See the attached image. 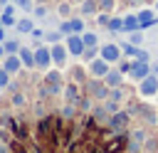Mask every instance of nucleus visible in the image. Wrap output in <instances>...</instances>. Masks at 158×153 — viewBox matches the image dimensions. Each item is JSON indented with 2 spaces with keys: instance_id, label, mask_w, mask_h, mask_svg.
<instances>
[{
  "instance_id": "obj_40",
  "label": "nucleus",
  "mask_w": 158,
  "mask_h": 153,
  "mask_svg": "<svg viewBox=\"0 0 158 153\" xmlns=\"http://www.w3.org/2000/svg\"><path fill=\"white\" fill-rule=\"evenodd\" d=\"M118 2H123V5L131 7V10H138V7H143V5L151 2V0H118Z\"/></svg>"
},
{
  "instance_id": "obj_27",
  "label": "nucleus",
  "mask_w": 158,
  "mask_h": 153,
  "mask_svg": "<svg viewBox=\"0 0 158 153\" xmlns=\"http://www.w3.org/2000/svg\"><path fill=\"white\" fill-rule=\"evenodd\" d=\"M118 44H121V52H123V57H128V59H138V52H141V47L131 44L128 39H126V42H118Z\"/></svg>"
},
{
  "instance_id": "obj_9",
  "label": "nucleus",
  "mask_w": 158,
  "mask_h": 153,
  "mask_svg": "<svg viewBox=\"0 0 158 153\" xmlns=\"http://www.w3.org/2000/svg\"><path fill=\"white\" fill-rule=\"evenodd\" d=\"M49 52H52V64H54L57 69H67V62H69V52H67V44H64V42L49 44Z\"/></svg>"
},
{
  "instance_id": "obj_14",
  "label": "nucleus",
  "mask_w": 158,
  "mask_h": 153,
  "mask_svg": "<svg viewBox=\"0 0 158 153\" xmlns=\"http://www.w3.org/2000/svg\"><path fill=\"white\" fill-rule=\"evenodd\" d=\"M86 69H89V76H91V79H104V76L109 74V69H111V64H109L106 59H101V57H96V59H91V62L86 64Z\"/></svg>"
},
{
  "instance_id": "obj_25",
  "label": "nucleus",
  "mask_w": 158,
  "mask_h": 153,
  "mask_svg": "<svg viewBox=\"0 0 158 153\" xmlns=\"http://www.w3.org/2000/svg\"><path fill=\"white\" fill-rule=\"evenodd\" d=\"M57 42H64V32L59 27H52L44 32V44H57Z\"/></svg>"
},
{
  "instance_id": "obj_24",
  "label": "nucleus",
  "mask_w": 158,
  "mask_h": 153,
  "mask_svg": "<svg viewBox=\"0 0 158 153\" xmlns=\"http://www.w3.org/2000/svg\"><path fill=\"white\" fill-rule=\"evenodd\" d=\"M106 32H111V35H123V17H121V15H111V17H109V25H106Z\"/></svg>"
},
{
  "instance_id": "obj_13",
  "label": "nucleus",
  "mask_w": 158,
  "mask_h": 153,
  "mask_svg": "<svg viewBox=\"0 0 158 153\" xmlns=\"http://www.w3.org/2000/svg\"><path fill=\"white\" fill-rule=\"evenodd\" d=\"M67 72V81H74V84H86V79H89V69H86V64H69V69H64Z\"/></svg>"
},
{
  "instance_id": "obj_41",
  "label": "nucleus",
  "mask_w": 158,
  "mask_h": 153,
  "mask_svg": "<svg viewBox=\"0 0 158 153\" xmlns=\"http://www.w3.org/2000/svg\"><path fill=\"white\" fill-rule=\"evenodd\" d=\"M104 106H106V111H109V114H116V111H121V106H123V104H118V101H111V99H106V101H104Z\"/></svg>"
},
{
  "instance_id": "obj_4",
  "label": "nucleus",
  "mask_w": 158,
  "mask_h": 153,
  "mask_svg": "<svg viewBox=\"0 0 158 153\" xmlns=\"http://www.w3.org/2000/svg\"><path fill=\"white\" fill-rule=\"evenodd\" d=\"M57 27L64 32V37H67V35H81V32L86 30V17H81V15H72L69 20H59Z\"/></svg>"
},
{
  "instance_id": "obj_35",
  "label": "nucleus",
  "mask_w": 158,
  "mask_h": 153,
  "mask_svg": "<svg viewBox=\"0 0 158 153\" xmlns=\"http://www.w3.org/2000/svg\"><path fill=\"white\" fill-rule=\"evenodd\" d=\"M133 62H136V59H128V57H123V59L116 64V69H118L121 74H126V76H128V72L133 69Z\"/></svg>"
},
{
  "instance_id": "obj_42",
  "label": "nucleus",
  "mask_w": 158,
  "mask_h": 153,
  "mask_svg": "<svg viewBox=\"0 0 158 153\" xmlns=\"http://www.w3.org/2000/svg\"><path fill=\"white\" fill-rule=\"evenodd\" d=\"M138 62H151V52L141 47V52H138Z\"/></svg>"
},
{
  "instance_id": "obj_32",
  "label": "nucleus",
  "mask_w": 158,
  "mask_h": 153,
  "mask_svg": "<svg viewBox=\"0 0 158 153\" xmlns=\"http://www.w3.org/2000/svg\"><path fill=\"white\" fill-rule=\"evenodd\" d=\"M20 15H32V7H35V0H15Z\"/></svg>"
},
{
  "instance_id": "obj_23",
  "label": "nucleus",
  "mask_w": 158,
  "mask_h": 153,
  "mask_svg": "<svg viewBox=\"0 0 158 153\" xmlns=\"http://www.w3.org/2000/svg\"><path fill=\"white\" fill-rule=\"evenodd\" d=\"M123 79H126V74H121L116 67H111V69H109V74L104 76V81H106V86H109V89H114V86H123Z\"/></svg>"
},
{
  "instance_id": "obj_11",
  "label": "nucleus",
  "mask_w": 158,
  "mask_h": 153,
  "mask_svg": "<svg viewBox=\"0 0 158 153\" xmlns=\"http://www.w3.org/2000/svg\"><path fill=\"white\" fill-rule=\"evenodd\" d=\"M17 20H20V10H17V5H15V2H5V5L0 7V22H2L5 27H15Z\"/></svg>"
},
{
  "instance_id": "obj_30",
  "label": "nucleus",
  "mask_w": 158,
  "mask_h": 153,
  "mask_svg": "<svg viewBox=\"0 0 158 153\" xmlns=\"http://www.w3.org/2000/svg\"><path fill=\"white\" fill-rule=\"evenodd\" d=\"M126 39H128L131 44H136V47H141V44L146 42V32H143V30H136V32H128V35H126Z\"/></svg>"
},
{
  "instance_id": "obj_49",
  "label": "nucleus",
  "mask_w": 158,
  "mask_h": 153,
  "mask_svg": "<svg viewBox=\"0 0 158 153\" xmlns=\"http://www.w3.org/2000/svg\"><path fill=\"white\" fill-rule=\"evenodd\" d=\"M7 2H15V0H7Z\"/></svg>"
},
{
  "instance_id": "obj_43",
  "label": "nucleus",
  "mask_w": 158,
  "mask_h": 153,
  "mask_svg": "<svg viewBox=\"0 0 158 153\" xmlns=\"http://www.w3.org/2000/svg\"><path fill=\"white\" fill-rule=\"evenodd\" d=\"M5 39H7V27L2 25V27H0V42H5Z\"/></svg>"
},
{
  "instance_id": "obj_29",
  "label": "nucleus",
  "mask_w": 158,
  "mask_h": 153,
  "mask_svg": "<svg viewBox=\"0 0 158 153\" xmlns=\"http://www.w3.org/2000/svg\"><path fill=\"white\" fill-rule=\"evenodd\" d=\"M32 17H35V20H49V5H40V2H37V5L32 7Z\"/></svg>"
},
{
  "instance_id": "obj_44",
  "label": "nucleus",
  "mask_w": 158,
  "mask_h": 153,
  "mask_svg": "<svg viewBox=\"0 0 158 153\" xmlns=\"http://www.w3.org/2000/svg\"><path fill=\"white\" fill-rule=\"evenodd\" d=\"M37 2H40V5H57L59 0H35V5H37Z\"/></svg>"
},
{
  "instance_id": "obj_20",
  "label": "nucleus",
  "mask_w": 158,
  "mask_h": 153,
  "mask_svg": "<svg viewBox=\"0 0 158 153\" xmlns=\"http://www.w3.org/2000/svg\"><path fill=\"white\" fill-rule=\"evenodd\" d=\"M54 15H57L59 20H69L72 15H77V12H74V2H72V0H59V2L54 5Z\"/></svg>"
},
{
  "instance_id": "obj_8",
  "label": "nucleus",
  "mask_w": 158,
  "mask_h": 153,
  "mask_svg": "<svg viewBox=\"0 0 158 153\" xmlns=\"http://www.w3.org/2000/svg\"><path fill=\"white\" fill-rule=\"evenodd\" d=\"M49 67H54L52 64V52H49V44H37L35 47V69H40V72H47Z\"/></svg>"
},
{
  "instance_id": "obj_6",
  "label": "nucleus",
  "mask_w": 158,
  "mask_h": 153,
  "mask_svg": "<svg viewBox=\"0 0 158 153\" xmlns=\"http://www.w3.org/2000/svg\"><path fill=\"white\" fill-rule=\"evenodd\" d=\"M84 91L94 99V101H106L109 99V86H106V81L104 79H86V84H84Z\"/></svg>"
},
{
  "instance_id": "obj_10",
  "label": "nucleus",
  "mask_w": 158,
  "mask_h": 153,
  "mask_svg": "<svg viewBox=\"0 0 158 153\" xmlns=\"http://www.w3.org/2000/svg\"><path fill=\"white\" fill-rule=\"evenodd\" d=\"M81 96H84V86H81V84H74V81H67V86H64V91H62V99H64V104L79 106Z\"/></svg>"
},
{
  "instance_id": "obj_28",
  "label": "nucleus",
  "mask_w": 158,
  "mask_h": 153,
  "mask_svg": "<svg viewBox=\"0 0 158 153\" xmlns=\"http://www.w3.org/2000/svg\"><path fill=\"white\" fill-rule=\"evenodd\" d=\"M81 39L86 47H99V32L96 30H84L81 32Z\"/></svg>"
},
{
  "instance_id": "obj_12",
  "label": "nucleus",
  "mask_w": 158,
  "mask_h": 153,
  "mask_svg": "<svg viewBox=\"0 0 158 153\" xmlns=\"http://www.w3.org/2000/svg\"><path fill=\"white\" fill-rule=\"evenodd\" d=\"M136 12H138V22H141V30H148V27H158V12H156V7H148V5H143V7H138Z\"/></svg>"
},
{
  "instance_id": "obj_17",
  "label": "nucleus",
  "mask_w": 158,
  "mask_h": 153,
  "mask_svg": "<svg viewBox=\"0 0 158 153\" xmlns=\"http://www.w3.org/2000/svg\"><path fill=\"white\" fill-rule=\"evenodd\" d=\"M151 72H153V69H151V62H138V59H136V62H133V69L128 72V79H131V81H141V79H146Z\"/></svg>"
},
{
  "instance_id": "obj_2",
  "label": "nucleus",
  "mask_w": 158,
  "mask_h": 153,
  "mask_svg": "<svg viewBox=\"0 0 158 153\" xmlns=\"http://www.w3.org/2000/svg\"><path fill=\"white\" fill-rule=\"evenodd\" d=\"M148 128L138 126V128H131L126 131V146H123V153H143L146 151V141H148Z\"/></svg>"
},
{
  "instance_id": "obj_50",
  "label": "nucleus",
  "mask_w": 158,
  "mask_h": 153,
  "mask_svg": "<svg viewBox=\"0 0 158 153\" xmlns=\"http://www.w3.org/2000/svg\"><path fill=\"white\" fill-rule=\"evenodd\" d=\"M151 2H158V0H151Z\"/></svg>"
},
{
  "instance_id": "obj_39",
  "label": "nucleus",
  "mask_w": 158,
  "mask_h": 153,
  "mask_svg": "<svg viewBox=\"0 0 158 153\" xmlns=\"http://www.w3.org/2000/svg\"><path fill=\"white\" fill-rule=\"evenodd\" d=\"M10 81H12V76L2 69V64H0V89H7L10 86Z\"/></svg>"
},
{
  "instance_id": "obj_51",
  "label": "nucleus",
  "mask_w": 158,
  "mask_h": 153,
  "mask_svg": "<svg viewBox=\"0 0 158 153\" xmlns=\"http://www.w3.org/2000/svg\"><path fill=\"white\" fill-rule=\"evenodd\" d=\"M0 27H2V22H0Z\"/></svg>"
},
{
  "instance_id": "obj_16",
  "label": "nucleus",
  "mask_w": 158,
  "mask_h": 153,
  "mask_svg": "<svg viewBox=\"0 0 158 153\" xmlns=\"http://www.w3.org/2000/svg\"><path fill=\"white\" fill-rule=\"evenodd\" d=\"M0 64H2V69H5L10 76H17V74L25 69V67H22V59H20L17 54H5V59H2Z\"/></svg>"
},
{
  "instance_id": "obj_45",
  "label": "nucleus",
  "mask_w": 158,
  "mask_h": 153,
  "mask_svg": "<svg viewBox=\"0 0 158 153\" xmlns=\"http://www.w3.org/2000/svg\"><path fill=\"white\" fill-rule=\"evenodd\" d=\"M151 69H153V74L158 76V62H151Z\"/></svg>"
},
{
  "instance_id": "obj_31",
  "label": "nucleus",
  "mask_w": 158,
  "mask_h": 153,
  "mask_svg": "<svg viewBox=\"0 0 158 153\" xmlns=\"http://www.w3.org/2000/svg\"><path fill=\"white\" fill-rule=\"evenodd\" d=\"M10 94H12V96H10V104H12V106H25V104H27V94H25V91L17 89V91H10Z\"/></svg>"
},
{
  "instance_id": "obj_7",
  "label": "nucleus",
  "mask_w": 158,
  "mask_h": 153,
  "mask_svg": "<svg viewBox=\"0 0 158 153\" xmlns=\"http://www.w3.org/2000/svg\"><path fill=\"white\" fill-rule=\"evenodd\" d=\"M136 91H138V96H141L143 101L156 99V94H158V76L151 72L146 79H141V81H138V89H136Z\"/></svg>"
},
{
  "instance_id": "obj_34",
  "label": "nucleus",
  "mask_w": 158,
  "mask_h": 153,
  "mask_svg": "<svg viewBox=\"0 0 158 153\" xmlns=\"http://www.w3.org/2000/svg\"><path fill=\"white\" fill-rule=\"evenodd\" d=\"M116 5H118V0H99V12H109V15H114Z\"/></svg>"
},
{
  "instance_id": "obj_19",
  "label": "nucleus",
  "mask_w": 158,
  "mask_h": 153,
  "mask_svg": "<svg viewBox=\"0 0 158 153\" xmlns=\"http://www.w3.org/2000/svg\"><path fill=\"white\" fill-rule=\"evenodd\" d=\"M17 57L22 59V67L25 69H35V47L32 44H20Z\"/></svg>"
},
{
  "instance_id": "obj_38",
  "label": "nucleus",
  "mask_w": 158,
  "mask_h": 153,
  "mask_svg": "<svg viewBox=\"0 0 158 153\" xmlns=\"http://www.w3.org/2000/svg\"><path fill=\"white\" fill-rule=\"evenodd\" d=\"M109 17H111L109 12H99V15L94 17V22H96V25H99L101 30H106V25H109Z\"/></svg>"
},
{
  "instance_id": "obj_52",
  "label": "nucleus",
  "mask_w": 158,
  "mask_h": 153,
  "mask_svg": "<svg viewBox=\"0 0 158 153\" xmlns=\"http://www.w3.org/2000/svg\"><path fill=\"white\" fill-rule=\"evenodd\" d=\"M156 99H158V94H156Z\"/></svg>"
},
{
  "instance_id": "obj_36",
  "label": "nucleus",
  "mask_w": 158,
  "mask_h": 153,
  "mask_svg": "<svg viewBox=\"0 0 158 153\" xmlns=\"http://www.w3.org/2000/svg\"><path fill=\"white\" fill-rule=\"evenodd\" d=\"M59 111H62V118H67V121H72V118L77 116V111H79V109H77V106H72V104H64V106H62Z\"/></svg>"
},
{
  "instance_id": "obj_15",
  "label": "nucleus",
  "mask_w": 158,
  "mask_h": 153,
  "mask_svg": "<svg viewBox=\"0 0 158 153\" xmlns=\"http://www.w3.org/2000/svg\"><path fill=\"white\" fill-rule=\"evenodd\" d=\"M64 44H67L69 57H81V54H84V49H86V44H84V39H81V35H67V37H64Z\"/></svg>"
},
{
  "instance_id": "obj_22",
  "label": "nucleus",
  "mask_w": 158,
  "mask_h": 153,
  "mask_svg": "<svg viewBox=\"0 0 158 153\" xmlns=\"http://www.w3.org/2000/svg\"><path fill=\"white\" fill-rule=\"evenodd\" d=\"M79 15L86 17V20H94V17L99 15V2H96V0H84V2L79 5Z\"/></svg>"
},
{
  "instance_id": "obj_33",
  "label": "nucleus",
  "mask_w": 158,
  "mask_h": 153,
  "mask_svg": "<svg viewBox=\"0 0 158 153\" xmlns=\"http://www.w3.org/2000/svg\"><path fill=\"white\" fill-rule=\"evenodd\" d=\"M20 44H22L20 39H10V37L2 42V47H5V52H7V54H17V52H20Z\"/></svg>"
},
{
  "instance_id": "obj_3",
  "label": "nucleus",
  "mask_w": 158,
  "mask_h": 153,
  "mask_svg": "<svg viewBox=\"0 0 158 153\" xmlns=\"http://www.w3.org/2000/svg\"><path fill=\"white\" fill-rule=\"evenodd\" d=\"M131 111L128 109H121V111H116V114H111L109 116V123H106V128H109V133H123V131H128V126H131Z\"/></svg>"
},
{
  "instance_id": "obj_37",
  "label": "nucleus",
  "mask_w": 158,
  "mask_h": 153,
  "mask_svg": "<svg viewBox=\"0 0 158 153\" xmlns=\"http://www.w3.org/2000/svg\"><path fill=\"white\" fill-rule=\"evenodd\" d=\"M96 57H99V47H86V49H84V54H81V59H84L86 64H89L91 59H96Z\"/></svg>"
},
{
  "instance_id": "obj_48",
  "label": "nucleus",
  "mask_w": 158,
  "mask_h": 153,
  "mask_svg": "<svg viewBox=\"0 0 158 153\" xmlns=\"http://www.w3.org/2000/svg\"><path fill=\"white\" fill-rule=\"evenodd\" d=\"M153 7H156V12H158V2H153Z\"/></svg>"
},
{
  "instance_id": "obj_5",
  "label": "nucleus",
  "mask_w": 158,
  "mask_h": 153,
  "mask_svg": "<svg viewBox=\"0 0 158 153\" xmlns=\"http://www.w3.org/2000/svg\"><path fill=\"white\" fill-rule=\"evenodd\" d=\"M99 57H101V59H106L111 67H116V64L123 59L121 44H118V42H104V44H99Z\"/></svg>"
},
{
  "instance_id": "obj_46",
  "label": "nucleus",
  "mask_w": 158,
  "mask_h": 153,
  "mask_svg": "<svg viewBox=\"0 0 158 153\" xmlns=\"http://www.w3.org/2000/svg\"><path fill=\"white\" fill-rule=\"evenodd\" d=\"M5 54H7V52H5V47H2V42H0V62L5 59Z\"/></svg>"
},
{
  "instance_id": "obj_1",
  "label": "nucleus",
  "mask_w": 158,
  "mask_h": 153,
  "mask_svg": "<svg viewBox=\"0 0 158 153\" xmlns=\"http://www.w3.org/2000/svg\"><path fill=\"white\" fill-rule=\"evenodd\" d=\"M42 84L47 89L49 96H62L64 86H67V76H64V69H57V67H49L42 76Z\"/></svg>"
},
{
  "instance_id": "obj_26",
  "label": "nucleus",
  "mask_w": 158,
  "mask_h": 153,
  "mask_svg": "<svg viewBox=\"0 0 158 153\" xmlns=\"http://www.w3.org/2000/svg\"><path fill=\"white\" fill-rule=\"evenodd\" d=\"M109 99H111V101H118V104H126V101H128L126 86H114V89H109Z\"/></svg>"
},
{
  "instance_id": "obj_18",
  "label": "nucleus",
  "mask_w": 158,
  "mask_h": 153,
  "mask_svg": "<svg viewBox=\"0 0 158 153\" xmlns=\"http://www.w3.org/2000/svg\"><path fill=\"white\" fill-rule=\"evenodd\" d=\"M32 30H35V17H32V15H20V20H17V25H15V32H17L20 37H27Z\"/></svg>"
},
{
  "instance_id": "obj_21",
  "label": "nucleus",
  "mask_w": 158,
  "mask_h": 153,
  "mask_svg": "<svg viewBox=\"0 0 158 153\" xmlns=\"http://www.w3.org/2000/svg\"><path fill=\"white\" fill-rule=\"evenodd\" d=\"M136 30H141L138 12H136V10H131V12H126V15H123V35H128V32H136Z\"/></svg>"
},
{
  "instance_id": "obj_47",
  "label": "nucleus",
  "mask_w": 158,
  "mask_h": 153,
  "mask_svg": "<svg viewBox=\"0 0 158 153\" xmlns=\"http://www.w3.org/2000/svg\"><path fill=\"white\" fill-rule=\"evenodd\" d=\"M72 2H74V5H81V2H84V0H72Z\"/></svg>"
}]
</instances>
